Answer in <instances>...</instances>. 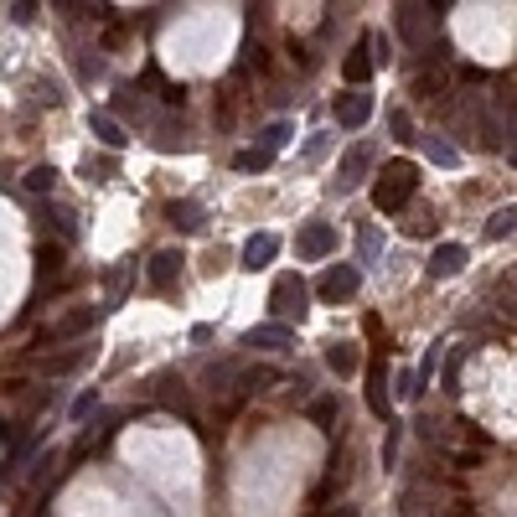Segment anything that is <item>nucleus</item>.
Returning <instances> with one entry per match:
<instances>
[{
    "instance_id": "nucleus-21",
    "label": "nucleus",
    "mask_w": 517,
    "mask_h": 517,
    "mask_svg": "<svg viewBox=\"0 0 517 517\" xmlns=\"http://www.w3.org/2000/svg\"><path fill=\"white\" fill-rule=\"evenodd\" d=\"M326 367L341 372V378H352V372L363 367V352H357L352 341H332V347H326Z\"/></svg>"
},
{
    "instance_id": "nucleus-16",
    "label": "nucleus",
    "mask_w": 517,
    "mask_h": 517,
    "mask_svg": "<svg viewBox=\"0 0 517 517\" xmlns=\"http://www.w3.org/2000/svg\"><path fill=\"white\" fill-rule=\"evenodd\" d=\"M274 254H279V239H274V233H254L244 244V254H239V264H244V270H264Z\"/></svg>"
},
{
    "instance_id": "nucleus-40",
    "label": "nucleus",
    "mask_w": 517,
    "mask_h": 517,
    "mask_svg": "<svg viewBox=\"0 0 517 517\" xmlns=\"http://www.w3.org/2000/svg\"><path fill=\"white\" fill-rule=\"evenodd\" d=\"M93 409H98V394H93V388H89V394H78V398H73V419H89Z\"/></svg>"
},
{
    "instance_id": "nucleus-37",
    "label": "nucleus",
    "mask_w": 517,
    "mask_h": 517,
    "mask_svg": "<svg viewBox=\"0 0 517 517\" xmlns=\"http://www.w3.org/2000/svg\"><path fill=\"white\" fill-rule=\"evenodd\" d=\"M124 42H129V27H120V21H109V31H104V52H120Z\"/></svg>"
},
{
    "instance_id": "nucleus-22",
    "label": "nucleus",
    "mask_w": 517,
    "mask_h": 517,
    "mask_svg": "<svg viewBox=\"0 0 517 517\" xmlns=\"http://www.w3.org/2000/svg\"><path fill=\"white\" fill-rule=\"evenodd\" d=\"M89 129L98 135V145H109V151H124V140H129L114 114H89Z\"/></svg>"
},
{
    "instance_id": "nucleus-18",
    "label": "nucleus",
    "mask_w": 517,
    "mask_h": 517,
    "mask_svg": "<svg viewBox=\"0 0 517 517\" xmlns=\"http://www.w3.org/2000/svg\"><path fill=\"white\" fill-rule=\"evenodd\" d=\"M460 270H466V248L460 244H440L429 254V274H435V279H450V274H460Z\"/></svg>"
},
{
    "instance_id": "nucleus-34",
    "label": "nucleus",
    "mask_w": 517,
    "mask_h": 517,
    "mask_svg": "<svg viewBox=\"0 0 517 517\" xmlns=\"http://www.w3.org/2000/svg\"><path fill=\"white\" fill-rule=\"evenodd\" d=\"M388 129H394V140H403V145L419 140V129H414V120H409V109H394V114H388Z\"/></svg>"
},
{
    "instance_id": "nucleus-5",
    "label": "nucleus",
    "mask_w": 517,
    "mask_h": 517,
    "mask_svg": "<svg viewBox=\"0 0 517 517\" xmlns=\"http://www.w3.org/2000/svg\"><path fill=\"white\" fill-rule=\"evenodd\" d=\"M332 248H336L332 223H305L301 233H295V254H301V259H326Z\"/></svg>"
},
{
    "instance_id": "nucleus-23",
    "label": "nucleus",
    "mask_w": 517,
    "mask_h": 517,
    "mask_svg": "<svg viewBox=\"0 0 517 517\" xmlns=\"http://www.w3.org/2000/svg\"><path fill=\"white\" fill-rule=\"evenodd\" d=\"M403 517H445V507L435 502V491L409 487V491H403Z\"/></svg>"
},
{
    "instance_id": "nucleus-41",
    "label": "nucleus",
    "mask_w": 517,
    "mask_h": 517,
    "mask_svg": "<svg viewBox=\"0 0 517 517\" xmlns=\"http://www.w3.org/2000/svg\"><path fill=\"white\" fill-rule=\"evenodd\" d=\"M440 388H445V394H460V357H450V363H445V378H440Z\"/></svg>"
},
{
    "instance_id": "nucleus-9",
    "label": "nucleus",
    "mask_w": 517,
    "mask_h": 517,
    "mask_svg": "<svg viewBox=\"0 0 517 517\" xmlns=\"http://www.w3.org/2000/svg\"><path fill=\"white\" fill-rule=\"evenodd\" d=\"M347 482H352V460L336 450V456H332V471H326V482L310 491V513H321V502H332V497H336L341 487H347Z\"/></svg>"
},
{
    "instance_id": "nucleus-7",
    "label": "nucleus",
    "mask_w": 517,
    "mask_h": 517,
    "mask_svg": "<svg viewBox=\"0 0 517 517\" xmlns=\"http://www.w3.org/2000/svg\"><path fill=\"white\" fill-rule=\"evenodd\" d=\"M372 161H378V151H372V145H352V151L341 155V176H336V186H341V192H352V186H363V176L367 171H372Z\"/></svg>"
},
{
    "instance_id": "nucleus-26",
    "label": "nucleus",
    "mask_w": 517,
    "mask_h": 517,
    "mask_svg": "<svg viewBox=\"0 0 517 517\" xmlns=\"http://www.w3.org/2000/svg\"><path fill=\"white\" fill-rule=\"evenodd\" d=\"M155 151H186V124L182 120H161L155 124Z\"/></svg>"
},
{
    "instance_id": "nucleus-19",
    "label": "nucleus",
    "mask_w": 517,
    "mask_h": 517,
    "mask_svg": "<svg viewBox=\"0 0 517 517\" xmlns=\"http://www.w3.org/2000/svg\"><path fill=\"white\" fill-rule=\"evenodd\" d=\"M425 5H398V36L409 42V47H425Z\"/></svg>"
},
{
    "instance_id": "nucleus-42",
    "label": "nucleus",
    "mask_w": 517,
    "mask_h": 517,
    "mask_svg": "<svg viewBox=\"0 0 517 517\" xmlns=\"http://www.w3.org/2000/svg\"><path fill=\"white\" fill-rule=\"evenodd\" d=\"M52 450H42V456H36V466H31V487H42V482H47V466H52Z\"/></svg>"
},
{
    "instance_id": "nucleus-17",
    "label": "nucleus",
    "mask_w": 517,
    "mask_h": 517,
    "mask_svg": "<svg viewBox=\"0 0 517 517\" xmlns=\"http://www.w3.org/2000/svg\"><path fill=\"white\" fill-rule=\"evenodd\" d=\"M98 316H104V310L78 305V310H67L62 321H52V336H83V332H93V326H98Z\"/></svg>"
},
{
    "instance_id": "nucleus-12",
    "label": "nucleus",
    "mask_w": 517,
    "mask_h": 517,
    "mask_svg": "<svg viewBox=\"0 0 517 517\" xmlns=\"http://www.w3.org/2000/svg\"><path fill=\"white\" fill-rule=\"evenodd\" d=\"M176 279H182V254H176V248L151 254V285L155 290H176Z\"/></svg>"
},
{
    "instance_id": "nucleus-28",
    "label": "nucleus",
    "mask_w": 517,
    "mask_h": 517,
    "mask_svg": "<svg viewBox=\"0 0 517 517\" xmlns=\"http://www.w3.org/2000/svg\"><path fill=\"white\" fill-rule=\"evenodd\" d=\"M259 135H264V140H259V145H254V151L274 155V151H285V145H290V135H295V129H290V124H285V120H274V124H264V129H259Z\"/></svg>"
},
{
    "instance_id": "nucleus-11",
    "label": "nucleus",
    "mask_w": 517,
    "mask_h": 517,
    "mask_svg": "<svg viewBox=\"0 0 517 517\" xmlns=\"http://www.w3.org/2000/svg\"><path fill=\"white\" fill-rule=\"evenodd\" d=\"M166 223L176 228V233H202L208 228V213H202V202H166Z\"/></svg>"
},
{
    "instance_id": "nucleus-27",
    "label": "nucleus",
    "mask_w": 517,
    "mask_h": 517,
    "mask_svg": "<svg viewBox=\"0 0 517 517\" xmlns=\"http://www.w3.org/2000/svg\"><path fill=\"white\" fill-rule=\"evenodd\" d=\"M145 89H155V98H166V104H182V98H186V83L161 78V67H145Z\"/></svg>"
},
{
    "instance_id": "nucleus-39",
    "label": "nucleus",
    "mask_w": 517,
    "mask_h": 517,
    "mask_svg": "<svg viewBox=\"0 0 517 517\" xmlns=\"http://www.w3.org/2000/svg\"><path fill=\"white\" fill-rule=\"evenodd\" d=\"M36 270H42V274H47V270L58 274V270H62V254H58V248H47V244H42V248H36Z\"/></svg>"
},
{
    "instance_id": "nucleus-20",
    "label": "nucleus",
    "mask_w": 517,
    "mask_h": 517,
    "mask_svg": "<svg viewBox=\"0 0 517 517\" xmlns=\"http://www.w3.org/2000/svg\"><path fill=\"white\" fill-rule=\"evenodd\" d=\"M274 383H279L274 367H244V372H239V388H233V403L248 398V394H264V388H274Z\"/></svg>"
},
{
    "instance_id": "nucleus-4",
    "label": "nucleus",
    "mask_w": 517,
    "mask_h": 517,
    "mask_svg": "<svg viewBox=\"0 0 517 517\" xmlns=\"http://www.w3.org/2000/svg\"><path fill=\"white\" fill-rule=\"evenodd\" d=\"M332 120L341 124V129H363V124L372 120V93H363V89L341 93V98L332 104Z\"/></svg>"
},
{
    "instance_id": "nucleus-24",
    "label": "nucleus",
    "mask_w": 517,
    "mask_h": 517,
    "mask_svg": "<svg viewBox=\"0 0 517 517\" xmlns=\"http://www.w3.org/2000/svg\"><path fill=\"white\" fill-rule=\"evenodd\" d=\"M83 357H89V347H67V352H52L42 367H47V378H67L73 367H83Z\"/></svg>"
},
{
    "instance_id": "nucleus-32",
    "label": "nucleus",
    "mask_w": 517,
    "mask_h": 517,
    "mask_svg": "<svg viewBox=\"0 0 517 517\" xmlns=\"http://www.w3.org/2000/svg\"><path fill=\"white\" fill-rule=\"evenodd\" d=\"M52 182H58V171H52V166H31V171H27V192H36V197H47Z\"/></svg>"
},
{
    "instance_id": "nucleus-33",
    "label": "nucleus",
    "mask_w": 517,
    "mask_h": 517,
    "mask_svg": "<svg viewBox=\"0 0 517 517\" xmlns=\"http://www.w3.org/2000/svg\"><path fill=\"white\" fill-rule=\"evenodd\" d=\"M310 425L316 429H336V398H316V403H310Z\"/></svg>"
},
{
    "instance_id": "nucleus-6",
    "label": "nucleus",
    "mask_w": 517,
    "mask_h": 517,
    "mask_svg": "<svg viewBox=\"0 0 517 517\" xmlns=\"http://www.w3.org/2000/svg\"><path fill=\"white\" fill-rule=\"evenodd\" d=\"M244 341L254 347V352H290V347H295V332L279 326V321H264V326H248Z\"/></svg>"
},
{
    "instance_id": "nucleus-36",
    "label": "nucleus",
    "mask_w": 517,
    "mask_h": 517,
    "mask_svg": "<svg viewBox=\"0 0 517 517\" xmlns=\"http://www.w3.org/2000/svg\"><path fill=\"white\" fill-rule=\"evenodd\" d=\"M31 93H36V104H52V109L62 104V89H58V83H47V78H36V83H31Z\"/></svg>"
},
{
    "instance_id": "nucleus-25",
    "label": "nucleus",
    "mask_w": 517,
    "mask_h": 517,
    "mask_svg": "<svg viewBox=\"0 0 517 517\" xmlns=\"http://www.w3.org/2000/svg\"><path fill=\"white\" fill-rule=\"evenodd\" d=\"M419 145H425V155L435 161V166H445V171L460 166V151L450 145V140H440V135H419Z\"/></svg>"
},
{
    "instance_id": "nucleus-44",
    "label": "nucleus",
    "mask_w": 517,
    "mask_h": 517,
    "mask_svg": "<svg viewBox=\"0 0 517 517\" xmlns=\"http://www.w3.org/2000/svg\"><path fill=\"white\" fill-rule=\"evenodd\" d=\"M409 233H414V239H429V233H435V213L425 208V217H414V223H409Z\"/></svg>"
},
{
    "instance_id": "nucleus-3",
    "label": "nucleus",
    "mask_w": 517,
    "mask_h": 517,
    "mask_svg": "<svg viewBox=\"0 0 517 517\" xmlns=\"http://www.w3.org/2000/svg\"><path fill=\"white\" fill-rule=\"evenodd\" d=\"M357 290H363V270H357V264H332V270H326L321 279H316V295H321L326 305L352 301Z\"/></svg>"
},
{
    "instance_id": "nucleus-31",
    "label": "nucleus",
    "mask_w": 517,
    "mask_h": 517,
    "mask_svg": "<svg viewBox=\"0 0 517 517\" xmlns=\"http://www.w3.org/2000/svg\"><path fill=\"white\" fill-rule=\"evenodd\" d=\"M83 176H89V182H109V176H120V161H114V155H98V161H83Z\"/></svg>"
},
{
    "instance_id": "nucleus-47",
    "label": "nucleus",
    "mask_w": 517,
    "mask_h": 517,
    "mask_svg": "<svg viewBox=\"0 0 517 517\" xmlns=\"http://www.w3.org/2000/svg\"><path fill=\"white\" fill-rule=\"evenodd\" d=\"M310 517H363L352 502H341V507H332V513H310Z\"/></svg>"
},
{
    "instance_id": "nucleus-8",
    "label": "nucleus",
    "mask_w": 517,
    "mask_h": 517,
    "mask_svg": "<svg viewBox=\"0 0 517 517\" xmlns=\"http://www.w3.org/2000/svg\"><path fill=\"white\" fill-rule=\"evenodd\" d=\"M367 409L388 425V414H394V398H388V367H383V357L367 367Z\"/></svg>"
},
{
    "instance_id": "nucleus-43",
    "label": "nucleus",
    "mask_w": 517,
    "mask_h": 517,
    "mask_svg": "<svg viewBox=\"0 0 517 517\" xmlns=\"http://www.w3.org/2000/svg\"><path fill=\"white\" fill-rule=\"evenodd\" d=\"M398 398H419V383H414V372H398V388H394ZM388 394V398H394Z\"/></svg>"
},
{
    "instance_id": "nucleus-30",
    "label": "nucleus",
    "mask_w": 517,
    "mask_h": 517,
    "mask_svg": "<svg viewBox=\"0 0 517 517\" xmlns=\"http://www.w3.org/2000/svg\"><path fill=\"white\" fill-rule=\"evenodd\" d=\"M42 217H52V223H58V233L67 239V244L78 239V213H73V208H42Z\"/></svg>"
},
{
    "instance_id": "nucleus-1",
    "label": "nucleus",
    "mask_w": 517,
    "mask_h": 517,
    "mask_svg": "<svg viewBox=\"0 0 517 517\" xmlns=\"http://www.w3.org/2000/svg\"><path fill=\"white\" fill-rule=\"evenodd\" d=\"M414 192H419V166L414 161H388L372 182V208L378 213H403Z\"/></svg>"
},
{
    "instance_id": "nucleus-35",
    "label": "nucleus",
    "mask_w": 517,
    "mask_h": 517,
    "mask_svg": "<svg viewBox=\"0 0 517 517\" xmlns=\"http://www.w3.org/2000/svg\"><path fill=\"white\" fill-rule=\"evenodd\" d=\"M270 161H274V155H264V151H239V155H233V166H239V171H264Z\"/></svg>"
},
{
    "instance_id": "nucleus-15",
    "label": "nucleus",
    "mask_w": 517,
    "mask_h": 517,
    "mask_svg": "<svg viewBox=\"0 0 517 517\" xmlns=\"http://www.w3.org/2000/svg\"><path fill=\"white\" fill-rule=\"evenodd\" d=\"M414 93H419V98H445V93H450V73H445V62L419 67V73H414Z\"/></svg>"
},
{
    "instance_id": "nucleus-38",
    "label": "nucleus",
    "mask_w": 517,
    "mask_h": 517,
    "mask_svg": "<svg viewBox=\"0 0 517 517\" xmlns=\"http://www.w3.org/2000/svg\"><path fill=\"white\" fill-rule=\"evenodd\" d=\"M357 248H363V259L372 264V259H378V248H383V239H378L372 228H363V233H357Z\"/></svg>"
},
{
    "instance_id": "nucleus-45",
    "label": "nucleus",
    "mask_w": 517,
    "mask_h": 517,
    "mask_svg": "<svg viewBox=\"0 0 517 517\" xmlns=\"http://www.w3.org/2000/svg\"><path fill=\"white\" fill-rule=\"evenodd\" d=\"M326 151H332V135H316V140L305 145V161H321Z\"/></svg>"
},
{
    "instance_id": "nucleus-29",
    "label": "nucleus",
    "mask_w": 517,
    "mask_h": 517,
    "mask_svg": "<svg viewBox=\"0 0 517 517\" xmlns=\"http://www.w3.org/2000/svg\"><path fill=\"white\" fill-rule=\"evenodd\" d=\"M513 228H517V208H497V213L487 217V239H491V244H502Z\"/></svg>"
},
{
    "instance_id": "nucleus-10",
    "label": "nucleus",
    "mask_w": 517,
    "mask_h": 517,
    "mask_svg": "<svg viewBox=\"0 0 517 517\" xmlns=\"http://www.w3.org/2000/svg\"><path fill=\"white\" fill-rule=\"evenodd\" d=\"M155 398H161V409H171V414L192 419V394H186V383L176 378V372H166V378L155 383Z\"/></svg>"
},
{
    "instance_id": "nucleus-46",
    "label": "nucleus",
    "mask_w": 517,
    "mask_h": 517,
    "mask_svg": "<svg viewBox=\"0 0 517 517\" xmlns=\"http://www.w3.org/2000/svg\"><path fill=\"white\" fill-rule=\"evenodd\" d=\"M31 16H36V5H31V0H16V5H11V21L31 27Z\"/></svg>"
},
{
    "instance_id": "nucleus-2",
    "label": "nucleus",
    "mask_w": 517,
    "mask_h": 517,
    "mask_svg": "<svg viewBox=\"0 0 517 517\" xmlns=\"http://www.w3.org/2000/svg\"><path fill=\"white\" fill-rule=\"evenodd\" d=\"M305 295H310V290H305V279L301 274H279V279H274V290H270V310H274V321H279V326H290V321H295V316H305Z\"/></svg>"
},
{
    "instance_id": "nucleus-14",
    "label": "nucleus",
    "mask_w": 517,
    "mask_h": 517,
    "mask_svg": "<svg viewBox=\"0 0 517 517\" xmlns=\"http://www.w3.org/2000/svg\"><path fill=\"white\" fill-rule=\"evenodd\" d=\"M341 78H347L352 89H363L367 78H372V52H367V36H357V47L341 58Z\"/></svg>"
},
{
    "instance_id": "nucleus-13",
    "label": "nucleus",
    "mask_w": 517,
    "mask_h": 517,
    "mask_svg": "<svg viewBox=\"0 0 517 517\" xmlns=\"http://www.w3.org/2000/svg\"><path fill=\"white\" fill-rule=\"evenodd\" d=\"M114 114H120V120H135V124H151V104H145V89L124 83V89L114 93Z\"/></svg>"
}]
</instances>
